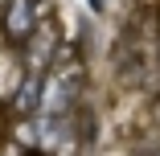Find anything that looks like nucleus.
I'll list each match as a JSON object with an SVG mask.
<instances>
[{"label": "nucleus", "mask_w": 160, "mask_h": 156, "mask_svg": "<svg viewBox=\"0 0 160 156\" xmlns=\"http://www.w3.org/2000/svg\"><path fill=\"white\" fill-rule=\"evenodd\" d=\"M0 29H4L8 45H25L29 37L37 33V8H33V0H8L4 13H0Z\"/></svg>", "instance_id": "obj_1"}, {"label": "nucleus", "mask_w": 160, "mask_h": 156, "mask_svg": "<svg viewBox=\"0 0 160 156\" xmlns=\"http://www.w3.org/2000/svg\"><path fill=\"white\" fill-rule=\"evenodd\" d=\"M78 99V74L74 70H62L53 78H45V90H41V115H70Z\"/></svg>", "instance_id": "obj_2"}, {"label": "nucleus", "mask_w": 160, "mask_h": 156, "mask_svg": "<svg viewBox=\"0 0 160 156\" xmlns=\"http://www.w3.org/2000/svg\"><path fill=\"white\" fill-rule=\"evenodd\" d=\"M41 90H45L41 74L29 70L25 82H21V90H17V111H41Z\"/></svg>", "instance_id": "obj_3"}]
</instances>
